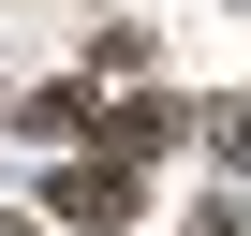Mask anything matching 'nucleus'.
<instances>
[{
    "label": "nucleus",
    "mask_w": 251,
    "mask_h": 236,
    "mask_svg": "<svg viewBox=\"0 0 251 236\" xmlns=\"http://www.w3.org/2000/svg\"><path fill=\"white\" fill-rule=\"evenodd\" d=\"M133 207H148L133 163H74V177H59V221H133Z\"/></svg>",
    "instance_id": "1"
}]
</instances>
